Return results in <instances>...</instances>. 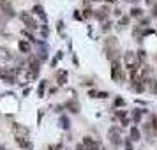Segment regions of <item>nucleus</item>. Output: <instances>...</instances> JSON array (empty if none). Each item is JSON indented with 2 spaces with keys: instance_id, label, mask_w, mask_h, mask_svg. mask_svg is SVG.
Segmentation results:
<instances>
[{
  "instance_id": "obj_2",
  "label": "nucleus",
  "mask_w": 157,
  "mask_h": 150,
  "mask_svg": "<svg viewBox=\"0 0 157 150\" xmlns=\"http://www.w3.org/2000/svg\"><path fill=\"white\" fill-rule=\"evenodd\" d=\"M111 78H113L115 81H120L122 79V67L117 60H115L113 65H111Z\"/></svg>"
},
{
  "instance_id": "obj_11",
  "label": "nucleus",
  "mask_w": 157,
  "mask_h": 150,
  "mask_svg": "<svg viewBox=\"0 0 157 150\" xmlns=\"http://www.w3.org/2000/svg\"><path fill=\"white\" fill-rule=\"evenodd\" d=\"M60 125H62V129H69V125H71V124H69V118H67L65 115L60 117Z\"/></svg>"
},
{
  "instance_id": "obj_8",
  "label": "nucleus",
  "mask_w": 157,
  "mask_h": 150,
  "mask_svg": "<svg viewBox=\"0 0 157 150\" xmlns=\"http://www.w3.org/2000/svg\"><path fill=\"white\" fill-rule=\"evenodd\" d=\"M67 108L71 110L72 113H78L79 111V104L76 102V101H69V102H67Z\"/></svg>"
},
{
  "instance_id": "obj_20",
  "label": "nucleus",
  "mask_w": 157,
  "mask_h": 150,
  "mask_svg": "<svg viewBox=\"0 0 157 150\" xmlns=\"http://www.w3.org/2000/svg\"><path fill=\"white\" fill-rule=\"evenodd\" d=\"M141 113H143V111H136V113H134V122H140V118H141Z\"/></svg>"
},
{
  "instance_id": "obj_6",
  "label": "nucleus",
  "mask_w": 157,
  "mask_h": 150,
  "mask_svg": "<svg viewBox=\"0 0 157 150\" xmlns=\"http://www.w3.org/2000/svg\"><path fill=\"white\" fill-rule=\"evenodd\" d=\"M0 78L4 79V81H7V83H14L16 78L13 72H0Z\"/></svg>"
},
{
  "instance_id": "obj_26",
  "label": "nucleus",
  "mask_w": 157,
  "mask_h": 150,
  "mask_svg": "<svg viewBox=\"0 0 157 150\" xmlns=\"http://www.w3.org/2000/svg\"><path fill=\"white\" fill-rule=\"evenodd\" d=\"M125 148H127V150H132V145H131V141H129V140L125 141Z\"/></svg>"
},
{
  "instance_id": "obj_21",
  "label": "nucleus",
  "mask_w": 157,
  "mask_h": 150,
  "mask_svg": "<svg viewBox=\"0 0 157 150\" xmlns=\"http://www.w3.org/2000/svg\"><path fill=\"white\" fill-rule=\"evenodd\" d=\"M115 104H117V106H122V104H124V99H122V97H117V99H115Z\"/></svg>"
},
{
  "instance_id": "obj_25",
  "label": "nucleus",
  "mask_w": 157,
  "mask_h": 150,
  "mask_svg": "<svg viewBox=\"0 0 157 150\" xmlns=\"http://www.w3.org/2000/svg\"><path fill=\"white\" fill-rule=\"evenodd\" d=\"M152 125L157 129V117H152Z\"/></svg>"
},
{
  "instance_id": "obj_1",
  "label": "nucleus",
  "mask_w": 157,
  "mask_h": 150,
  "mask_svg": "<svg viewBox=\"0 0 157 150\" xmlns=\"http://www.w3.org/2000/svg\"><path fill=\"white\" fill-rule=\"evenodd\" d=\"M0 11H4L6 16H14V7L9 0H0Z\"/></svg>"
},
{
  "instance_id": "obj_27",
  "label": "nucleus",
  "mask_w": 157,
  "mask_h": 150,
  "mask_svg": "<svg viewBox=\"0 0 157 150\" xmlns=\"http://www.w3.org/2000/svg\"><path fill=\"white\" fill-rule=\"evenodd\" d=\"M129 23V18H122V21H120V25H127Z\"/></svg>"
},
{
  "instance_id": "obj_24",
  "label": "nucleus",
  "mask_w": 157,
  "mask_h": 150,
  "mask_svg": "<svg viewBox=\"0 0 157 150\" xmlns=\"http://www.w3.org/2000/svg\"><path fill=\"white\" fill-rule=\"evenodd\" d=\"M76 150H86V148H85V145H83V143H79V145H76Z\"/></svg>"
},
{
  "instance_id": "obj_19",
  "label": "nucleus",
  "mask_w": 157,
  "mask_h": 150,
  "mask_svg": "<svg viewBox=\"0 0 157 150\" xmlns=\"http://www.w3.org/2000/svg\"><path fill=\"white\" fill-rule=\"evenodd\" d=\"M37 92H39V95H43V94H44V81L41 83V85H39V88H37Z\"/></svg>"
},
{
  "instance_id": "obj_12",
  "label": "nucleus",
  "mask_w": 157,
  "mask_h": 150,
  "mask_svg": "<svg viewBox=\"0 0 157 150\" xmlns=\"http://www.w3.org/2000/svg\"><path fill=\"white\" fill-rule=\"evenodd\" d=\"M106 16H108L106 9H99V11H97V13H95V18H97V20H104V18H106Z\"/></svg>"
},
{
  "instance_id": "obj_16",
  "label": "nucleus",
  "mask_w": 157,
  "mask_h": 150,
  "mask_svg": "<svg viewBox=\"0 0 157 150\" xmlns=\"http://www.w3.org/2000/svg\"><path fill=\"white\" fill-rule=\"evenodd\" d=\"M34 13H36V14H41L43 18H46V16H44V13H43V7H41V6H36V7H34Z\"/></svg>"
},
{
  "instance_id": "obj_7",
  "label": "nucleus",
  "mask_w": 157,
  "mask_h": 150,
  "mask_svg": "<svg viewBox=\"0 0 157 150\" xmlns=\"http://www.w3.org/2000/svg\"><path fill=\"white\" fill-rule=\"evenodd\" d=\"M18 46H20V51H21V53H30V44L27 43V41H20Z\"/></svg>"
},
{
  "instance_id": "obj_9",
  "label": "nucleus",
  "mask_w": 157,
  "mask_h": 150,
  "mask_svg": "<svg viewBox=\"0 0 157 150\" xmlns=\"http://www.w3.org/2000/svg\"><path fill=\"white\" fill-rule=\"evenodd\" d=\"M140 138H141V134H140V129H138V127H132V129H131V140L138 141Z\"/></svg>"
},
{
  "instance_id": "obj_32",
  "label": "nucleus",
  "mask_w": 157,
  "mask_h": 150,
  "mask_svg": "<svg viewBox=\"0 0 157 150\" xmlns=\"http://www.w3.org/2000/svg\"><path fill=\"white\" fill-rule=\"evenodd\" d=\"M108 2H113V0H108Z\"/></svg>"
},
{
  "instance_id": "obj_5",
  "label": "nucleus",
  "mask_w": 157,
  "mask_h": 150,
  "mask_svg": "<svg viewBox=\"0 0 157 150\" xmlns=\"http://www.w3.org/2000/svg\"><path fill=\"white\" fill-rule=\"evenodd\" d=\"M83 145H85L86 150H97V148H99V145L94 141L92 138H88V136H86V138H83Z\"/></svg>"
},
{
  "instance_id": "obj_23",
  "label": "nucleus",
  "mask_w": 157,
  "mask_h": 150,
  "mask_svg": "<svg viewBox=\"0 0 157 150\" xmlns=\"http://www.w3.org/2000/svg\"><path fill=\"white\" fill-rule=\"evenodd\" d=\"M83 16H85V18H90V16H92V13H90V9H85V13H83Z\"/></svg>"
},
{
  "instance_id": "obj_15",
  "label": "nucleus",
  "mask_w": 157,
  "mask_h": 150,
  "mask_svg": "<svg viewBox=\"0 0 157 150\" xmlns=\"http://www.w3.org/2000/svg\"><path fill=\"white\" fill-rule=\"evenodd\" d=\"M148 88H150V90H155V92H157V83H155V79H148Z\"/></svg>"
},
{
  "instance_id": "obj_17",
  "label": "nucleus",
  "mask_w": 157,
  "mask_h": 150,
  "mask_svg": "<svg viewBox=\"0 0 157 150\" xmlns=\"http://www.w3.org/2000/svg\"><path fill=\"white\" fill-rule=\"evenodd\" d=\"M131 16H141V9L134 7V9H132V13H131Z\"/></svg>"
},
{
  "instance_id": "obj_13",
  "label": "nucleus",
  "mask_w": 157,
  "mask_h": 150,
  "mask_svg": "<svg viewBox=\"0 0 157 150\" xmlns=\"http://www.w3.org/2000/svg\"><path fill=\"white\" fill-rule=\"evenodd\" d=\"M9 58H11V55L4 48H0V60H9Z\"/></svg>"
},
{
  "instance_id": "obj_10",
  "label": "nucleus",
  "mask_w": 157,
  "mask_h": 150,
  "mask_svg": "<svg viewBox=\"0 0 157 150\" xmlns=\"http://www.w3.org/2000/svg\"><path fill=\"white\" fill-rule=\"evenodd\" d=\"M30 69H32V72H34V74H37V71H39V60L32 58V60H30Z\"/></svg>"
},
{
  "instance_id": "obj_29",
  "label": "nucleus",
  "mask_w": 157,
  "mask_h": 150,
  "mask_svg": "<svg viewBox=\"0 0 157 150\" xmlns=\"http://www.w3.org/2000/svg\"><path fill=\"white\" fill-rule=\"evenodd\" d=\"M152 14H154V16H157V6H155L154 9H152Z\"/></svg>"
},
{
  "instance_id": "obj_28",
  "label": "nucleus",
  "mask_w": 157,
  "mask_h": 150,
  "mask_svg": "<svg viewBox=\"0 0 157 150\" xmlns=\"http://www.w3.org/2000/svg\"><path fill=\"white\" fill-rule=\"evenodd\" d=\"M60 148H62V145H57V147H51L50 150H60Z\"/></svg>"
},
{
  "instance_id": "obj_14",
  "label": "nucleus",
  "mask_w": 157,
  "mask_h": 150,
  "mask_svg": "<svg viewBox=\"0 0 157 150\" xmlns=\"http://www.w3.org/2000/svg\"><path fill=\"white\" fill-rule=\"evenodd\" d=\"M65 81H67V72H60V74H58V83L64 85Z\"/></svg>"
},
{
  "instance_id": "obj_22",
  "label": "nucleus",
  "mask_w": 157,
  "mask_h": 150,
  "mask_svg": "<svg viewBox=\"0 0 157 150\" xmlns=\"http://www.w3.org/2000/svg\"><path fill=\"white\" fill-rule=\"evenodd\" d=\"M97 97H101V99H106L108 94H106V92H97Z\"/></svg>"
},
{
  "instance_id": "obj_31",
  "label": "nucleus",
  "mask_w": 157,
  "mask_h": 150,
  "mask_svg": "<svg viewBox=\"0 0 157 150\" xmlns=\"http://www.w3.org/2000/svg\"><path fill=\"white\" fill-rule=\"evenodd\" d=\"M0 150H4V147H2V145H0Z\"/></svg>"
},
{
  "instance_id": "obj_3",
  "label": "nucleus",
  "mask_w": 157,
  "mask_h": 150,
  "mask_svg": "<svg viewBox=\"0 0 157 150\" xmlns=\"http://www.w3.org/2000/svg\"><path fill=\"white\" fill-rule=\"evenodd\" d=\"M108 136H109V141H113V145H118V143H120V134H118V129L117 127L109 129Z\"/></svg>"
},
{
  "instance_id": "obj_30",
  "label": "nucleus",
  "mask_w": 157,
  "mask_h": 150,
  "mask_svg": "<svg viewBox=\"0 0 157 150\" xmlns=\"http://www.w3.org/2000/svg\"><path fill=\"white\" fill-rule=\"evenodd\" d=\"M147 4H148V6H152V4H154V0H147Z\"/></svg>"
},
{
  "instance_id": "obj_18",
  "label": "nucleus",
  "mask_w": 157,
  "mask_h": 150,
  "mask_svg": "<svg viewBox=\"0 0 157 150\" xmlns=\"http://www.w3.org/2000/svg\"><path fill=\"white\" fill-rule=\"evenodd\" d=\"M134 90H136V92H141V90H143V85L136 81V83H134Z\"/></svg>"
},
{
  "instance_id": "obj_4",
  "label": "nucleus",
  "mask_w": 157,
  "mask_h": 150,
  "mask_svg": "<svg viewBox=\"0 0 157 150\" xmlns=\"http://www.w3.org/2000/svg\"><path fill=\"white\" fill-rule=\"evenodd\" d=\"M21 20L25 21V25H27L29 29H37V23H36V20H34V18H32L30 14H27V13H25V14H21Z\"/></svg>"
}]
</instances>
